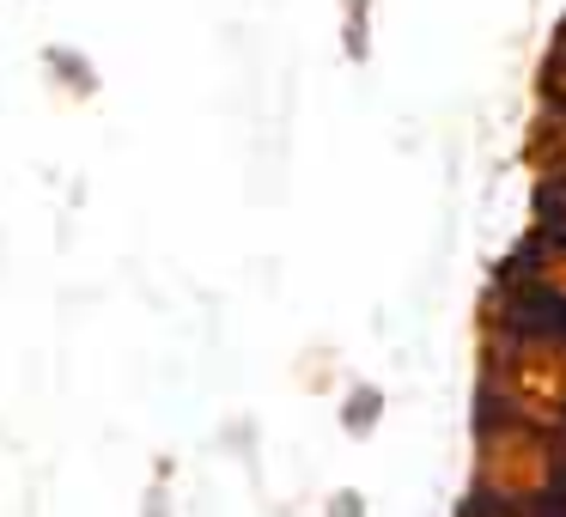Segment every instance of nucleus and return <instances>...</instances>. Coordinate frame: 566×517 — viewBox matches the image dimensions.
<instances>
[{"mask_svg": "<svg viewBox=\"0 0 566 517\" xmlns=\"http://www.w3.org/2000/svg\"><path fill=\"white\" fill-rule=\"evenodd\" d=\"M378 390H354V395H347V402H342V420H347V432H354V439H359V432H371V420H378Z\"/></svg>", "mask_w": 566, "mask_h": 517, "instance_id": "obj_3", "label": "nucleus"}, {"mask_svg": "<svg viewBox=\"0 0 566 517\" xmlns=\"http://www.w3.org/2000/svg\"><path fill=\"white\" fill-rule=\"evenodd\" d=\"M329 517H366V499H359V493H335Z\"/></svg>", "mask_w": 566, "mask_h": 517, "instance_id": "obj_5", "label": "nucleus"}, {"mask_svg": "<svg viewBox=\"0 0 566 517\" xmlns=\"http://www.w3.org/2000/svg\"><path fill=\"white\" fill-rule=\"evenodd\" d=\"M171 456H159V475H153V487L140 493V517H177V499H171Z\"/></svg>", "mask_w": 566, "mask_h": 517, "instance_id": "obj_2", "label": "nucleus"}, {"mask_svg": "<svg viewBox=\"0 0 566 517\" xmlns=\"http://www.w3.org/2000/svg\"><path fill=\"white\" fill-rule=\"evenodd\" d=\"M43 74H50V86H62L74 104L98 98V62H92L86 50H74V43H50V50H43Z\"/></svg>", "mask_w": 566, "mask_h": 517, "instance_id": "obj_1", "label": "nucleus"}, {"mask_svg": "<svg viewBox=\"0 0 566 517\" xmlns=\"http://www.w3.org/2000/svg\"><path fill=\"white\" fill-rule=\"evenodd\" d=\"M347 55L366 62V0H347Z\"/></svg>", "mask_w": 566, "mask_h": 517, "instance_id": "obj_4", "label": "nucleus"}]
</instances>
